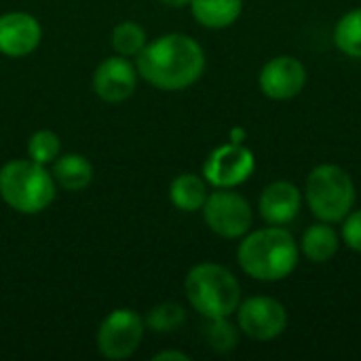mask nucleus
I'll list each match as a JSON object with an SVG mask.
<instances>
[{"instance_id":"393cba45","label":"nucleus","mask_w":361,"mask_h":361,"mask_svg":"<svg viewBox=\"0 0 361 361\" xmlns=\"http://www.w3.org/2000/svg\"><path fill=\"white\" fill-rule=\"evenodd\" d=\"M159 2L165 6H171V8H182V6L190 4V0H159Z\"/></svg>"},{"instance_id":"0eeeda50","label":"nucleus","mask_w":361,"mask_h":361,"mask_svg":"<svg viewBox=\"0 0 361 361\" xmlns=\"http://www.w3.org/2000/svg\"><path fill=\"white\" fill-rule=\"evenodd\" d=\"M144 319L131 309L112 311L97 330V349L106 360L131 357L144 338Z\"/></svg>"},{"instance_id":"39448f33","label":"nucleus","mask_w":361,"mask_h":361,"mask_svg":"<svg viewBox=\"0 0 361 361\" xmlns=\"http://www.w3.org/2000/svg\"><path fill=\"white\" fill-rule=\"evenodd\" d=\"M355 197V184L341 165L322 163L307 176L305 201L322 222H343L351 214Z\"/></svg>"},{"instance_id":"f257e3e1","label":"nucleus","mask_w":361,"mask_h":361,"mask_svg":"<svg viewBox=\"0 0 361 361\" xmlns=\"http://www.w3.org/2000/svg\"><path fill=\"white\" fill-rule=\"evenodd\" d=\"M137 59V74L161 91H182L205 72L201 44L186 34H165L148 42Z\"/></svg>"},{"instance_id":"412c9836","label":"nucleus","mask_w":361,"mask_h":361,"mask_svg":"<svg viewBox=\"0 0 361 361\" xmlns=\"http://www.w3.org/2000/svg\"><path fill=\"white\" fill-rule=\"evenodd\" d=\"M146 44V30L135 21H123L112 30V47L123 57H137Z\"/></svg>"},{"instance_id":"b1692460","label":"nucleus","mask_w":361,"mask_h":361,"mask_svg":"<svg viewBox=\"0 0 361 361\" xmlns=\"http://www.w3.org/2000/svg\"><path fill=\"white\" fill-rule=\"evenodd\" d=\"M165 360H176V361H188L190 357L186 353H180V351H161L154 355V361H165Z\"/></svg>"},{"instance_id":"5701e85b","label":"nucleus","mask_w":361,"mask_h":361,"mask_svg":"<svg viewBox=\"0 0 361 361\" xmlns=\"http://www.w3.org/2000/svg\"><path fill=\"white\" fill-rule=\"evenodd\" d=\"M343 239L353 252L361 254V209H351L343 220Z\"/></svg>"},{"instance_id":"7ed1b4c3","label":"nucleus","mask_w":361,"mask_h":361,"mask_svg":"<svg viewBox=\"0 0 361 361\" xmlns=\"http://www.w3.org/2000/svg\"><path fill=\"white\" fill-rule=\"evenodd\" d=\"M190 307L205 319L231 317L241 305V286L222 264L201 262L192 267L184 281Z\"/></svg>"},{"instance_id":"1a4fd4ad","label":"nucleus","mask_w":361,"mask_h":361,"mask_svg":"<svg viewBox=\"0 0 361 361\" xmlns=\"http://www.w3.org/2000/svg\"><path fill=\"white\" fill-rule=\"evenodd\" d=\"M256 169V159L250 148L239 142L218 146L203 165V178L216 188H235L250 180Z\"/></svg>"},{"instance_id":"a211bd4d","label":"nucleus","mask_w":361,"mask_h":361,"mask_svg":"<svg viewBox=\"0 0 361 361\" xmlns=\"http://www.w3.org/2000/svg\"><path fill=\"white\" fill-rule=\"evenodd\" d=\"M334 44L347 57L361 59V6L338 19L334 27Z\"/></svg>"},{"instance_id":"9b49d317","label":"nucleus","mask_w":361,"mask_h":361,"mask_svg":"<svg viewBox=\"0 0 361 361\" xmlns=\"http://www.w3.org/2000/svg\"><path fill=\"white\" fill-rule=\"evenodd\" d=\"M135 85H137V68H133V63L123 55L104 59L93 74L95 95L108 104H118L131 97Z\"/></svg>"},{"instance_id":"2eb2a0df","label":"nucleus","mask_w":361,"mask_h":361,"mask_svg":"<svg viewBox=\"0 0 361 361\" xmlns=\"http://www.w3.org/2000/svg\"><path fill=\"white\" fill-rule=\"evenodd\" d=\"M192 17L209 30L233 25L243 13V0H190Z\"/></svg>"},{"instance_id":"6ab92c4d","label":"nucleus","mask_w":361,"mask_h":361,"mask_svg":"<svg viewBox=\"0 0 361 361\" xmlns=\"http://www.w3.org/2000/svg\"><path fill=\"white\" fill-rule=\"evenodd\" d=\"M203 338L216 353H231L239 345V328L228 322V317L207 319L203 326Z\"/></svg>"},{"instance_id":"423d86ee","label":"nucleus","mask_w":361,"mask_h":361,"mask_svg":"<svg viewBox=\"0 0 361 361\" xmlns=\"http://www.w3.org/2000/svg\"><path fill=\"white\" fill-rule=\"evenodd\" d=\"M203 218L212 233L222 239H241L252 228V205L233 188H216L207 195Z\"/></svg>"},{"instance_id":"f3484780","label":"nucleus","mask_w":361,"mask_h":361,"mask_svg":"<svg viewBox=\"0 0 361 361\" xmlns=\"http://www.w3.org/2000/svg\"><path fill=\"white\" fill-rule=\"evenodd\" d=\"M207 182L197 173H180L169 186L171 203L182 212H199L207 201Z\"/></svg>"},{"instance_id":"dca6fc26","label":"nucleus","mask_w":361,"mask_h":361,"mask_svg":"<svg viewBox=\"0 0 361 361\" xmlns=\"http://www.w3.org/2000/svg\"><path fill=\"white\" fill-rule=\"evenodd\" d=\"M341 247V237L338 233L330 226V222H317L309 226L300 239V250L302 254L317 264L330 262Z\"/></svg>"},{"instance_id":"ddd939ff","label":"nucleus","mask_w":361,"mask_h":361,"mask_svg":"<svg viewBox=\"0 0 361 361\" xmlns=\"http://www.w3.org/2000/svg\"><path fill=\"white\" fill-rule=\"evenodd\" d=\"M302 205V192L298 190L296 184L288 182V180H277L271 182L258 201V209L262 220L269 226H286L290 224Z\"/></svg>"},{"instance_id":"6e6552de","label":"nucleus","mask_w":361,"mask_h":361,"mask_svg":"<svg viewBox=\"0 0 361 361\" xmlns=\"http://www.w3.org/2000/svg\"><path fill=\"white\" fill-rule=\"evenodd\" d=\"M239 330L258 343H269L279 338L288 328L286 307L271 296L245 298L237 309Z\"/></svg>"},{"instance_id":"20e7f679","label":"nucleus","mask_w":361,"mask_h":361,"mask_svg":"<svg viewBox=\"0 0 361 361\" xmlns=\"http://www.w3.org/2000/svg\"><path fill=\"white\" fill-rule=\"evenodd\" d=\"M55 180L47 165L15 159L0 167V197L19 214H40L55 199Z\"/></svg>"},{"instance_id":"4468645a","label":"nucleus","mask_w":361,"mask_h":361,"mask_svg":"<svg viewBox=\"0 0 361 361\" xmlns=\"http://www.w3.org/2000/svg\"><path fill=\"white\" fill-rule=\"evenodd\" d=\"M51 176H53L55 184H59L61 188H66L70 192H78V190H85L91 184L93 165L89 163L87 157L76 154V152L59 154L53 161Z\"/></svg>"},{"instance_id":"f8f14e48","label":"nucleus","mask_w":361,"mask_h":361,"mask_svg":"<svg viewBox=\"0 0 361 361\" xmlns=\"http://www.w3.org/2000/svg\"><path fill=\"white\" fill-rule=\"evenodd\" d=\"M42 38V30L36 17L30 13H4L0 15V53L6 57L30 55Z\"/></svg>"},{"instance_id":"aec40b11","label":"nucleus","mask_w":361,"mask_h":361,"mask_svg":"<svg viewBox=\"0 0 361 361\" xmlns=\"http://www.w3.org/2000/svg\"><path fill=\"white\" fill-rule=\"evenodd\" d=\"M144 324L157 334H171L186 324V311L178 302H161L154 309H150Z\"/></svg>"},{"instance_id":"4be33fe9","label":"nucleus","mask_w":361,"mask_h":361,"mask_svg":"<svg viewBox=\"0 0 361 361\" xmlns=\"http://www.w3.org/2000/svg\"><path fill=\"white\" fill-rule=\"evenodd\" d=\"M59 150H61V142L55 131L40 129V131L32 133V137L27 140V159H32L40 165L53 163L59 157Z\"/></svg>"},{"instance_id":"9d476101","label":"nucleus","mask_w":361,"mask_h":361,"mask_svg":"<svg viewBox=\"0 0 361 361\" xmlns=\"http://www.w3.org/2000/svg\"><path fill=\"white\" fill-rule=\"evenodd\" d=\"M262 95L275 102H288L302 93L307 85V68L292 55H279L267 61L258 74Z\"/></svg>"},{"instance_id":"f03ea898","label":"nucleus","mask_w":361,"mask_h":361,"mask_svg":"<svg viewBox=\"0 0 361 361\" xmlns=\"http://www.w3.org/2000/svg\"><path fill=\"white\" fill-rule=\"evenodd\" d=\"M237 262L241 271L256 281H281L298 267V245L292 233L281 226L260 228L243 235Z\"/></svg>"}]
</instances>
